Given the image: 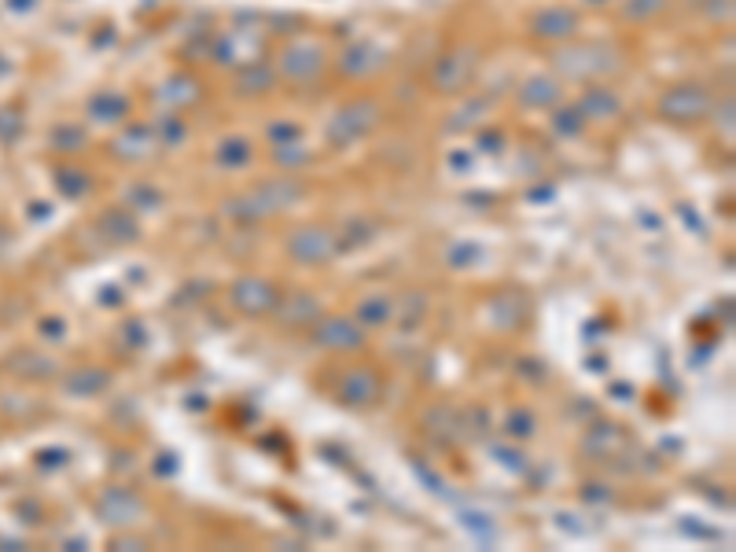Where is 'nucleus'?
Listing matches in <instances>:
<instances>
[{"label": "nucleus", "instance_id": "nucleus-1", "mask_svg": "<svg viewBox=\"0 0 736 552\" xmlns=\"http://www.w3.org/2000/svg\"><path fill=\"white\" fill-rule=\"evenodd\" d=\"M306 196V184L295 177H273V181H261L258 188L244 192V196L229 199L225 203V214L236 218L240 225H255L261 218H273L292 210L298 199Z\"/></svg>", "mask_w": 736, "mask_h": 552}, {"label": "nucleus", "instance_id": "nucleus-2", "mask_svg": "<svg viewBox=\"0 0 736 552\" xmlns=\"http://www.w3.org/2000/svg\"><path fill=\"white\" fill-rule=\"evenodd\" d=\"M552 66L564 77H575V82H593V77H612L623 66V56L612 45H575L560 48L552 56Z\"/></svg>", "mask_w": 736, "mask_h": 552}, {"label": "nucleus", "instance_id": "nucleus-3", "mask_svg": "<svg viewBox=\"0 0 736 552\" xmlns=\"http://www.w3.org/2000/svg\"><path fill=\"white\" fill-rule=\"evenodd\" d=\"M714 114V96L700 82H682L660 96V119L671 125H700Z\"/></svg>", "mask_w": 736, "mask_h": 552}, {"label": "nucleus", "instance_id": "nucleus-4", "mask_svg": "<svg viewBox=\"0 0 736 552\" xmlns=\"http://www.w3.org/2000/svg\"><path fill=\"white\" fill-rule=\"evenodd\" d=\"M380 103L376 100H354L346 103V108H339V114L332 122H328V140L339 144V148H346V144H357L365 140L368 133L380 125Z\"/></svg>", "mask_w": 736, "mask_h": 552}, {"label": "nucleus", "instance_id": "nucleus-5", "mask_svg": "<svg viewBox=\"0 0 736 552\" xmlns=\"http://www.w3.org/2000/svg\"><path fill=\"white\" fill-rule=\"evenodd\" d=\"M476 66H479L476 48H453V52H445L442 60L431 66V89L442 96L464 93L471 85V77H476Z\"/></svg>", "mask_w": 736, "mask_h": 552}, {"label": "nucleus", "instance_id": "nucleus-6", "mask_svg": "<svg viewBox=\"0 0 736 552\" xmlns=\"http://www.w3.org/2000/svg\"><path fill=\"white\" fill-rule=\"evenodd\" d=\"M335 398L343 405H351V409H365V405H376L383 398V376L376 372V368H346L343 376H339L335 383Z\"/></svg>", "mask_w": 736, "mask_h": 552}, {"label": "nucleus", "instance_id": "nucleus-7", "mask_svg": "<svg viewBox=\"0 0 736 552\" xmlns=\"http://www.w3.org/2000/svg\"><path fill=\"white\" fill-rule=\"evenodd\" d=\"M339 250V240L332 229H321V225H309V229H298L292 240H287V255H292L298 266H324V261H332Z\"/></svg>", "mask_w": 736, "mask_h": 552}, {"label": "nucleus", "instance_id": "nucleus-8", "mask_svg": "<svg viewBox=\"0 0 736 552\" xmlns=\"http://www.w3.org/2000/svg\"><path fill=\"white\" fill-rule=\"evenodd\" d=\"M314 343L321 346V351L354 354L365 346V328L357 324L354 317H324V321L314 328Z\"/></svg>", "mask_w": 736, "mask_h": 552}, {"label": "nucleus", "instance_id": "nucleus-9", "mask_svg": "<svg viewBox=\"0 0 736 552\" xmlns=\"http://www.w3.org/2000/svg\"><path fill=\"white\" fill-rule=\"evenodd\" d=\"M324 48L321 45H292L284 48V56H280V66L277 74H284L287 82H317V77L324 74Z\"/></svg>", "mask_w": 736, "mask_h": 552}, {"label": "nucleus", "instance_id": "nucleus-10", "mask_svg": "<svg viewBox=\"0 0 736 552\" xmlns=\"http://www.w3.org/2000/svg\"><path fill=\"white\" fill-rule=\"evenodd\" d=\"M280 303V292L269 280H258V277H244L232 284V306L240 309V314L247 317H266L273 314Z\"/></svg>", "mask_w": 736, "mask_h": 552}, {"label": "nucleus", "instance_id": "nucleus-11", "mask_svg": "<svg viewBox=\"0 0 736 552\" xmlns=\"http://www.w3.org/2000/svg\"><path fill=\"white\" fill-rule=\"evenodd\" d=\"M100 516L103 523H111V527H130V523H137L144 516V501L133 490L111 487L103 490L100 498Z\"/></svg>", "mask_w": 736, "mask_h": 552}, {"label": "nucleus", "instance_id": "nucleus-12", "mask_svg": "<svg viewBox=\"0 0 736 552\" xmlns=\"http://www.w3.org/2000/svg\"><path fill=\"white\" fill-rule=\"evenodd\" d=\"M387 66V48L372 45V41H361V45H351L343 56H339V71L346 77H368V74H380Z\"/></svg>", "mask_w": 736, "mask_h": 552}, {"label": "nucleus", "instance_id": "nucleus-13", "mask_svg": "<svg viewBox=\"0 0 736 552\" xmlns=\"http://www.w3.org/2000/svg\"><path fill=\"white\" fill-rule=\"evenodd\" d=\"M199 96H203V89H199L196 77L173 74V77H167V82H162V89L155 93V100H159V111L177 114V111H184V108H192V103H196Z\"/></svg>", "mask_w": 736, "mask_h": 552}, {"label": "nucleus", "instance_id": "nucleus-14", "mask_svg": "<svg viewBox=\"0 0 736 552\" xmlns=\"http://www.w3.org/2000/svg\"><path fill=\"white\" fill-rule=\"evenodd\" d=\"M273 314L280 317V324H287V328H309L317 317H321V303H317L309 292H292V295H280Z\"/></svg>", "mask_w": 736, "mask_h": 552}, {"label": "nucleus", "instance_id": "nucleus-15", "mask_svg": "<svg viewBox=\"0 0 736 552\" xmlns=\"http://www.w3.org/2000/svg\"><path fill=\"white\" fill-rule=\"evenodd\" d=\"M560 100H564V85H560L556 77L535 74V77H527V82L519 85V103H523V108H527V111L556 108Z\"/></svg>", "mask_w": 736, "mask_h": 552}, {"label": "nucleus", "instance_id": "nucleus-16", "mask_svg": "<svg viewBox=\"0 0 736 552\" xmlns=\"http://www.w3.org/2000/svg\"><path fill=\"white\" fill-rule=\"evenodd\" d=\"M159 148H162V144H159V137H155V130H148V125H133V130H125L122 137H114V151H119L122 159H133V162L148 159V155H155Z\"/></svg>", "mask_w": 736, "mask_h": 552}, {"label": "nucleus", "instance_id": "nucleus-17", "mask_svg": "<svg viewBox=\"0 0 736 552\" xmlns=\"http://www.w3.org/2000/svg\"><path fill=\"white\" fill-rule=\"evenodd\" d=\"M578 30V15L571 8H549L535 19V34L545 37V41H564Z\"/></svg>", "mask_w": 736, "mask_h": 552}, {"label": "nucleus", "instance_id": "nucleus-18", "mask_svg": "<svg viewBox=\"0 0 736 552\" xmlns=\"http://www.w3.org/2000/svg\"><path fill=\"white\" fill-rule=\"evenodd\" d=\"M618 96L612 93V89H604V85H593L582 100H578V111L586 114V122L593 119V122H604V119H618Z\"/></svg>", "mask_w": 736, "mask_h": 552}, {"label": "nucleus", "instance_id": "nucleus-19", "mask_svg": "<svg viewBox=\"0 0 736 552\" xmlns=\"http://www.w3.org/2000/svg\"><path fill=\"white\" fill-rule=\"evenodd\" d=\"M100 232L103 236L111 240V244H133V240L140 236V229H137V218L130 214V210H103V218H100Z\"/></svg>", "mask_w": 736, "mask_h": 552}, {"label": "nucleus", "instance_id": "nucleus-20", "mask_svg": "<svg viewBox=\"0 0 736 552\" xmlns=\"http://www.w3.org/2000/svg\"><path fill=\"white\" fill-rule=\"evenodd\" d=\"M108 387H111V376L103 372V368H77L74 376H66V391L82 394V398H89V394H103Z\"/></svg>", "mask_w": 736, "mask_h": 552}, {"label": "nucleus", "instance_id": "nucleus-21", "mask_svg": "<svg viewBox=\"0 0 736 552\" xmlns=\"http://www.w3.org/2000/svg\"><path fill=\"white\" fill-rule=\"evenodd\" d=\"M89 114L96 122L114 125V122H122L125 114H130V100H125L122 93H103V96H96V100L89 103Z\"/></svg>", "mask_w": 736, "mask_h": 552}, {"label": "nucleus", "instance_id": "nucleus-22", "mask_svg": "<svg viewBox=\"0 0 736 552\" xmlns=\"http://www.w3.org/2000/svg\"><path fill=\"white\" fill-rule=\"evenodd\" d=\"M394 317V303L387 295H372V298H365L361 306H357V317L354 321L361 324V328H383L387 321Z\"/></svg>", "mask_w": 736, "mask_h": 552}, {"label": "nucleus", "instance_id": "nucleus-23", "mask_svg": "<svg viewBox=\"0 0 736 552\" xmlns=\"http://www.w3.org/2000/svg\"><path fill=\"white\" fill-rule=\"evenodd\" d=\"M250 140L247 137H225L218 144V167H225V170H244L247 162H250Z\"/></svg>", "mask_w": 736, "mask_h": 552}, {"label": "nucleus", "instance_id": "nucleus-24", "mask_svg": "<svg viewBox=\"0 0 736 552\" xmlns=\"http://www.w3.org/2000/svg\"><path fill=\"white\" fill-rule=\"evenodd\" d=\"M269 89H277V71H273V66L258 63V66H247V71L240 74V93H244V96H261Z\"/></svg>", "mask_w": 736, "mask_h": 552}, {"label": "nucleus", "instance_id": "nucleus-25", "mask_svg": "<svg viewBox=\"0 0 736 552\" xmlns=\"http://www.w3.org/2000/svg\"><path fill=\"white\" fill-rule=\"evenodd\" d=\"M586 130V114L575 108H556L552 111V133H556L560 140H571V137H582Z\"/></svg>", "mask_w": 736, "mask_h": 552}, {"label": "nucleus", "instance_id": "nucleus-26", "mask_svg": "<svg viewBox=\"0 0 736 552\" xmlns=\"http://www.w3.org/2000/svg\"><path fill=\"white\" fill-rule=\"evenodd\" d=\"M666 4H671V0H626L623 15L629 23H652V19H660L666 12Z\"/></svg>", "mask_w": 736, "mask_h": 552}, {"label": "nucleus", "instance_id": "nucleus-27", "mask_svg": "<svg viewBox=\"0 0 736 552\" xmlns=\"http://www.w3.org/2000/svg\"><path fill=\"white\" fill-rule=\"evenodd\" d=\"M56 184H60L63 196H85V192H89V184H93V177L85 170H77V167H63L60 173H56Z\"/></svg>", "mask_w": 736, "mask_h": 552}, {"label": "nucleus", "instance_id": "nucleus-28", "mask_svg": "<svg viewBox=\"0 0 736 552\" xmlns=\"http://www.w3.org/2000/svg\"><path fill=\"white\" fill-rule=\"evenodd\" d=\"M155 137H159V144H170V148H177V144L184 140V122L177 119V114L162 111L159 125H155Z\"/></svg>", "mask_w": 736, "mask_h": 552}, {"label": "nucleus", "instance_id": "nucleus-29", "mask_svg": "<svg viewBox=\"0 0 736 552\" xmlns=\"http://www.w3.org/2000/svg\"><path fill=\"white\" fill-rule=\"evenodd\" d=\"M277 162L284 170H298L309 162V151L303 148V140H292V144H277Z\"/></svg>", "mask_w": 736, "mask_h": 552}, {"label": "nucleus", "instance_id": "nucleus-30", "mask_svg": "<svg viewBox=\"0 0 736 552\" xmlns=\"http://www.w3.org/2000/svg\"><path fill=\"white\" fill-rule=\"evenodd\" d=\"M487 111H490V100H471L461 114H453V119H450V130H468V125L476 119H482Z\"/></svg>", "mask_w": 736, "mask_h": 552}, {"label": "nucleus", "instance_id": "nucleus-31", "mask_svg": "<svg viewBox=\"0 0 736 552\" xmlns=\"http://www.w3.org/2000/svg\"><path fill=\"white\" fill-rule=\"evenodd\" d=\"M508 434L512 439H530V434H535V416L527 409H516L508 416Z\"/></svg>", "mask_w": 736, "mask_h": 552}, {"label": "nucleus", "instance_id": "nucleus-32", "mask_svg": "<svg viewBox=\"0 0 736 552\" xmlns=\"http://www.w3.org/2000/svg\"><path fill=\"white\" fill-rule=\"evenodd\" d=\"M700 8L711 23H729L733 19V0H700Z\"/></svg>", "mask_w": 736, "mask_h": 552}, {"label": "nucleus", "instance_id": "nucleus-33", "mask_svg": "<svg viewBox=\"0 0 736 552\" xmlns=\"http://www.w3.org/2000/svg\"><path fill=\"white\" fill-rule=\"evenodd\" d=\"M52 148L60 151H71V148H85V133L82 130H71V125H63V130H56V140Z\"/></svg>", "mask_w": 736, "mask_h": 552}, {"label": "nucleus", "instance_id": "nucleus-34", "mask_svg": "<svg viewBox=\"0 0 736 552\" xmlns=\"http://www.w3.org/2000/svg\"><path fill=\"white\" fill-rule=\"evenodd\" d=\"M269 140H273V144L303 140V130H298V125H292V122H280V125H273V130H269Z\"/></svg>", "mask_w": 736, "mask_h": 552}, {"label": "nucleus", "instance_id": "nucleus-35", "mask_svg": "<svg viewBox=\"0 0 736 552\" xmlns=\"http://www.w3.org/2000/svg\"><path fill=\"white\" fill-rule=\"evenodd\" d=\"M155 196H159V192H155V188H133V192H130V203H140V207L155 210V207H159V203H162V199H155Z\"/></svg>", "mask_w": 736, "mask_h": 552}, {"label": "nucleus", "instance_id": "nucleus-36", "mask_svg": "<svg viewBox=\"0 0 736 552\" xmlns=\"http://www.w3.org/2000/svg\"><path fill=\"white\" fill-rule=\"evenodd\" d=\"M589 4H600V0H589Z\"/></svg>", "mask_w": 736, "mask_h": 552}]
</instances>
